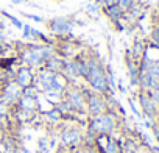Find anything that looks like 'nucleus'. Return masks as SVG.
<instances>
[{"label":"nucleus","mask_w":159,"mask_h":153,"mask_svg":"<svg viewBox=\"0 0 159 153\" xmlns=\"http://www.w3.org/2000/svg\"><path fill=\"white\" fill-rule=\"evenodd\" d=\"M17 58L19 63L22 66H27L33 70H38L41 67H44L45 61L56 55V49L55 44H17Z\"/></svg>","instance_id":"1"},{"label":"nucleus","mask_w":159,"mask_h":153,"mask_svg":"<svg viewBox=\"0 0 159 153\" xmlns=\"http://www.w3.org/2000/svg\"><path fill=\"white\" fill-rule=\"evenodd\" d=\"M22 16L27 17V19H30V21H33V22H36V24H45V19H44L42 16L31 14V13H24V11H22Z\"/></svg>","instance_id":"19"},{"label":"nucleus","mask_w":159,"mask_h":153,"mask_svg":"<svg viewBox=\"0 0 159 153\" xmlns=\"http://www.w3.org/2000/svg\"><path fill=\"white\" fill-rule=\"evenodd\" d=\"M128 103H129V108H131V111H133V113H134V114H136L139 119H142V113H140V111L136 108V105H134V100H133V99H128Z\"/></svg>","instance_id":"22"},{"label":"nucleus","mask_w":159,"mask_h":153,"mask_svg":"<svg viewBox=\"0 0 159 153\" xmlns=\"http://www.w3.org/2000/svg\"><path fill=\"white\" fill-rule=\"evenodd\" d=\"M137 153H151V151H148V150H142V151H137Z\"/></svg>","instance_id":"26"},{"label":"nucleus","mask_w":159,"mask_h":153,"mask_svg":"<svg viewBox=\"0 0 159 153\" xmlns=\"http://www.w3.org/2000/svg\"><path fill=\"white\" fill-rule=\"evenodd\" d=\"M59 131V147L72 151L78 145L83 144L84 137V125L76 122H62Z\"/></svg>","instance_id":"4"},{"label":"nucleus","mask_w":159,"mask_h":153,"mask_svg":"<svg viewBox=\"0 0 159 153\" xmlns=\"http://www.w3.org/2000/svg\"><path fill=\"white\" fill-rule=\"evenodd\" d=\"M0 16H2V17H5L7 21H10L16 28H19V30H22V27H24V24L16 17V16H13L11 13H8V11H5V10H0Z\"/></svg>","instance_id":"15"},{"label":"nucleus","mask_w":159,"mask_h":153,"mask_svg":"<svg viewBox=\"0 0 159 153\" xmlns=\"http://www.w3.org/2000/svg\"><path fill=\"white\" fill-rule=\"evenodd\" d=\"M84 95H86V111H88V117H94L98 114H103L106 111H109V103H108V97L95 92L89 88H83Z\"/></svg>","instance_id":"6"},{"label":"nucleus","mask_w":159,"mask_h":153,"mask_svg":"<svg viewBox=\"0 0 159 153\" xmlns=\"http://www.w3.org/2000/svg\"><path fill=\"white\" fill-rule=\"evenodd\" d=\"M119 128V116L112 111H106L103 114L88 117L84 130L91 134L102 136V134H114L116 130Z\"/></svg>","instance_id":"3"},{"label":"nucleus","mask_w":159,"mask_h":153,"mask_svg":"<svg viewBox=\"0 0 159 153\" xmlns=\"http://www.w3.org/2000/svg\"><path fill=\"white\" fill-rule=\"evenodd\" d=\"M38 147H39V151H41V153H48V150H50L48 139H41V141L38 142Z\"/></svg>","instance_id":"21"},{"label":"nucleus","mask_w":159,"mask_h":153,"mask_svg":"<svg viewBox=\"0 0 159 153\" xmlns=\"http://www.w3.org/2000/svg\"><path fill=\"white\" fill-rule=\"evenodd\" d=\"M137 3V0H117V5L120 7V10H123L125 13L133 7V5H136Z\"/></svg>","instance_id":"18"},{"label":"nucleus","mask_w":159,"mask_h":153,"mask_svg":"<svg viewBox=\"0 0 159 153\" xmlns=\"http://www.w3.org/2000/svg\"><path fill=\"white\" fill-rule=\"evenodd\" d=\"M13 5H24V3H30L31 0H10Z\"/></svg>","instance_id":"25"},{"label":"nucleus","mask_w":159,"mask_h":153,"mask_svg":"<svg viewBox=\"0 0 159 153\" xmlns=\"http://www.w3.org/2000/svg\"><path fill=\"white\" fill-rule=\"evenodd\" d=\"M34 75H36V70L27 67V66H22L19 64L14 75H13V80L16 81L17 86H20L22 89L27 88V86H31L34 85Z\"/></svg>","instance_id":"10"},{"label":"nucleus","mask_w":159,"mask_h":153,"mask_svg":"<svg viewBox=\"0 0 159 153\" xmlns=\"http://www.w3.org/2000/svg\"><path fill=\"white\" fill-rule=\"evenodd\" d=\"M5 50H7V44H5L3 38H0V56H3Z\"/></svg>","instance_id":"24"},{"label":"nucleus","mask_w":159,"mask_h":153,"mask_svg":"<svg viewBox=\"0 0 159 153\" xmlns=\"http://www.w3.org/2000/svg\"><path fill=\"white\" fill-rule=\"evenodd\" d=\"M64 99L69 102L75 114L78 116H88L86 111V95L83 91V86H80L78 83H70L66 91H64Z\"/></svg>","instance_id":"5"},{"label":"nucleus","mask_w":159,"mask_h":153,"mask_svg":"<svg viewBox=\"0 0 159 153\" xmlns=\"http://www.w3.org/2000/svg\"><path fill=\"white\" fill-rule=\"evenodd\" d=\"M102 13L111 21V24L114 22H119L125 17V11L120 10L119 5H112V7H106V8H102Z\"/></svg>","instance_id":"12"},{"label":"nucleus","mask_w":159,"mask_h":153,"mask_svg":"<svg viewBox=\"0 0 159 153\" xmlns=\"http://www.w3.org/2000/svg\"><path fill=\"white\" fill-rule=\"evenodd\" d=\"M86 14L89 16V17H92V19H95V17H98L100 16V13H102V7L100 5H97L95 2H91V3H88L86 5Z\"/></svg>","instance_id":"14"},{"label":"nucleus","mask_w":159,"mask_h":153,"mask_svg":"<svg viewBox=\"0 0 159 153\" xmlns=\"http://www.w3.org/2000/svg\"><path fill=\"white\" fill-rule=\"evenodd\" d=\"M44 116H45V120L52 125H61L64 122V117H62V114L59 113V109L56 106H52L50 109H47Z\"/></svg>","instance_id":"13"},{"label":"nucleus","mask_w":159,"mask_h":153,"mask_svg":"<svg viewBox=\"0 0 159 153\" xmlns=\"http://www.w3.org/2000/svg\"><path fill=\"white\" fill-rule=\"evenodd\" d=\"M64 64H66V59H64L62 56H59V55L56 53V55L50 56V58H48V59L45 61L44 67H45L47 70L53 72V73H62Z\"/></svg>","instance_id":"11"},{"label":"nucleus","mask_w":159,"mask_h":153,"mask_svg":"<svg viewBox=\"0 0 159 153\" xmlns=\"http://www.w3.org/2000/svg\"><path fill=\"white\" fill-rule=\"evenodd\" d=\"M88 83V88L100 92L103 95L112 94L108 85V75H106V66L97 55H89L88 58V73L84 76V80Z\"/></svg>","instance_id":"2"},{"label":"nucleus","mask_w":159,"mask_h":153,"mask_svg":"<svg viewBox=\"0 0 159 153\" xmlns=\"http://www.w3.org/2000/svg\"><path fill=\"white\" fill-rule=\"evenodd\" d=\"M137 102H139V106L142 109V114L148 119V120H156L157 116H159V106L153 102V99L150 97L148 91H139L137 94Z\"/></svg>","instance_id":"9"},{"label":"nucleus","mask_w":159,"mask_h":153,"mask_svg":"<svg viewBox=\"0 0 159 153\" xmlns=\"http://www.w3.org/2000/svg\"><path fill=\"white\" fill-rule=\"evenodd\" d=\"M31 25L30 24H24V27H22V38L25 39V41H30V38H31Z\"/></svg>","instance_id":"20"},{"label":"nucleus","mask_w":159,"mask_h":153,"mask_svg":"<svg viewBox=\"0 0 159 153\" xmlns=\"http://www.w3.org/2000/svg\"><path fill=\"white\" fill-rule=\"evenodd\" d=\"M45 27L55 38L62 39L72 36V31L75 28V21L67 16H58V17H52L50 21H45Z\"/></svg>","instance_id":"7"},{"label":"nucleus","mask_w":159,"mask_h":153,"mask_svg":"<svg viewBox=\"0 0 159 153\" xmlns=\"http://www.w3.org/2000/svg\"><path fill=\"white\" fill-rule=\"evenodd\" d=\"M22 95V88L16 85L14 80H5L0 85V102L8 106H14Z\"/></svg>","instance_id":"8"},{"label":"nucleus","mask_w":159,"mask_h":153,"mask_svg":"<svg viewBox=\"0 0 159 153\" xmlns=\"http://www.w3.org/2000/svg\"><path fill=\"white\" fill-rule=\"evenodd\" d=\"M39 91H38V88L34 86V85H31V86H27V88H24L22 89V95L24 97H30V99H39Z\"/></svg>","instance_id":"17"},{"label":"nucleus","mask_w":159,"mask_h":153,"mask_svg":"<svg viewBox=\"0 0 159 153\" xmlns=\"http://www.w3.org/2000/svg\"><path fill=\"white\" fill-rule=\"evenodd\" d=\"M100 3H102V8H106V7L117 5V0H100Z\"/></svg>","instance_id":"23"},{"label":"nucleus","mask_w":159,"mask_h":153,"mask_svg":"<svg viewBox=\"0 0 159 153\" xmlns=\"http://www.w3.org/2000/svg\"><path fill=\"white\" fill-rule=\"evenodd\" d=\"M10 114H11V106L5 105L3 102H0V128H2V123L10 119Z\"/></svg>","instance_id":"16"}]
</instances>
